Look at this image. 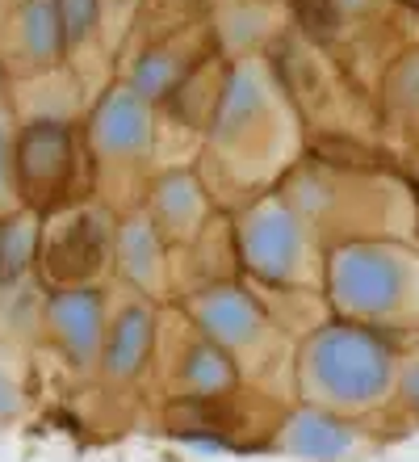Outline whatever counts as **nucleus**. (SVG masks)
I'll return each mask as SVG.
<instances>
[{
  "label": "nucleus",
  "instance_id": "obj_1",
  "mask_svg": "<svg viewBox=\"0 0 419 462\" xmlns=\"http://www.w3.org/2000/svg\"><path fill=\"white\" fill-rule=\"evenodd\" d=\"M395 383V345L378 324L332 319L302 345V387L323 408H369Z\"/></svg>",
  "mask_w": 419,
  "mask_h": 462
},
{
  "label": "nucleus",
  "instance_id": "obj_2",
  "mask_svg": "<svg viewBox=\"0 0 419 462\" xmlns=\"http://www.w3.org/2000/svg\"><path fill=\"white\" fill-rule=\"evenodd\" d=\"M411 261L386 244H344L327 261V286L344 319L378 324L403 311L411 294Z\"/></svg>",
  "mask_w": 419,
  "mask_h": 462
},
{
  "label": "nucleus",
  "instance_id": "obj_3",
  "mask_svg": "<svg viewBox=\"0 0 419 462\" xmlns=\"http://www.w3.org/2000/svg\"><path fill=\"white\" fill-rule=\"evenodd\" d=\"M17 198L30 210L59 207L72 189L76 172V131L63 118H30L13 143Z\"/></svg>",
  "mask_w": 419,
  "mask_h": 462
},
{
  "label": "nucleus",
  "instance_id": "obj_4",
  "mask_svg": "<svg viewBox=\"0 0 419 462\" xmlns=\"http://www.w3.org/2000/svg\"><path fill=\"white\" fill-rule=\"evenodd\" d=\"M243 265L264 282H294L306 261V227L286 202H264L240 223Z\"/></svg>",
  "mask_w": 419,
  "mask_h": 462
},
{
  "label": "nucleus",
  "instance_id": "obj_5",
  "mask_svg": "<svg viewBox=\"0 0 419 462\" xmlns=\"http://www.w3.org/2000/svg\"><path fill=\"white\" fill-rule=\"evenodd\" d=\"M109 248H114V231H109L105 215L76 210L42 240V265H47L50 282H59V286H84L105 265Z\"/></svg>",
  "mask_w": 419,
  "mask_h": 462
},
{
  "label": "nucleus",
  "instance_id": "obj_6",
  "mask_svg": "<svg viewBox=\"0 0 419 462\" xmlns=\"http://www.w3.org/2000/svg\"><path fill=\"white\" fill-rule=\"evenodd\" d=\"M50 337L59 341L72 365H93L105 349V291L84 282V286H55L47 299Z\"/></svg>",
  "mask_w": 419,
  "mask_h": 462
},
{
  "label": "nucleus",
  "instance_id": "obj_7",
  "mask_svg": "<svg viewBox=\"0 0 419 462\" xmlns=\"http://www.w3.org/2000/svg\"><path fill=\"white\" fill-rule=\"evenodd\" d=\"M88 139L109 160H139L151 147V101H143L131 85L109 88L88 118Z\"/></svg>",
  "mask_w": 419,
  "mask_h": 462
},
{
  "label": "nucleus",
  "instance_id": "obj_8",
  "mask_svg": "<svg viewBox=\"0 0 419 462\" xmlns=\"http://www.w3.org/2000/svg\"><path fill=\"white\" fill-rule=\"evenodd\" d=\"M352 446H357V429L323 403L294 408L277 433V450H286L298 462H340Z\"/></svg>",
  "mask_w": 419,
  "mask_h": 462
},
{
  "label": "nucleus",
  "instance_id": "obj_9",
  "mask_svg": "<svg viewBox=\"0 0 419 462\" xmlns=\"http://www.w3.org/2000/svg\"><path fill=\"white\" fill-rule=\"evenodd\" d=\"M193 316L202 324L205 341L223 345V349H248V345L260 341L264 332V311L260 303L251 299L243 286H210V291L197 294V303H193Z\"/></svg>",
  "mask_w": 419,
  "mask_h": 462
},
{
  "label": "nucleus",
  "instance_id": "obj_10",
  "mask_svg": "<svg viewBox=\"0 0 419 462\" xmlns=\"http://www.w3.org/2000/svg\"><path fill=\"white\" fill-rule=\"evenodd\" d=\"M156 349V311L147 303L122 307L118 319L105 332V349H101V370L114 383H131L143 374V365L151 362Z\"/></svg>",
  "mask_w": 419,
  "mask_h": 462
},
{
  "label": "nucleus",
  "instance_id": "obj_11",
  "mask_svg": "<svg viewBox=\"0 0 419 462\" xmlns=\"http://www.w3.org/2000/svg\"><path fill=\"white\" fill-rule=\"evenodd\" d=\"M13 22H17V51L30 68H50L63 60L68 34H63L59 0H22Z\"/></svg>",
  "mask_w": 419,
  "mask_h": 462
},
{
  "label": "nucleus",
  "instance_id": "obj_12",
  "mask_svg": "<svg viewBox=\"0 0 419 462\" xmlns=\"http://www.w3.org/2000/svg\"><path fill=\"white\" fill-rule=\"evenodd\" d=\"M42 253V227L30 210L0 215V291H13Z\"/></svg>",
  "mask_w": 419,
  "mask_h": 462
},
{
  "label": "nucleus",
  "instance_id": "obj_13",
  "mask_svg": "<svg viewBox=\"0 0 419 462\" xmlns=\"http://www.w3.org/2000/svg\"><path fill=\"white\" fill-rule=\"evenodd\" d=\"M180 383L189 387V395H205V400H223L227 391L240 387V365L231 357V349L214 341H197L185 362H180Z\"/></svg>",
  "mask_w": 419,
  "mask_h": 462
},
{
  "label": "nucleus",
  "instance_id": "obj_14",
  "mask_svg": "<svg viewBox=\"0 0 419 462\" xmlns=\"http://www.w3.org/2000/svg\"><path fill=\"white\" fill-rule=\"evenodd\" d=\"M114 256H118V269L126 273V282H134V286H156L159 265H164V248H159L156 223L151 219L122 223L118 240H114Z\"/></svg>",
  "mask_w": 419,
  "mask_h": 462
},
{
  "label": "nucleus",
  "instance_id": "obj_15",
  "mask_svg": "<svg viewBox=\"0 0 419 462\" xmlns=\"http://www.w3.org/2000/svg\"><path fill=\"white\" fill-rule=\"evenodd\" d=\"M264 114V85L256 72H235L218 97V110H214V139H231L235 131L251 126V122Z\"/></svg>",
  "mask_w": 419,
  "mask_h": 462
},
{
  "label": "nucleus",
  "instance_id": "obj_16",
  "mask_svg": "<svg viewBox=\"0 0 419 462\" xmlns=\"http://www.w3.org/2000/svg\"><path fill=\"white\" fill-rule=\"evenodd\" d=\"M189 80V63L172 51H143L131 68V88L143 101H159Z\"/></svg>",
  "mask_w": 419,
  "mask_h": 462
},
{
  "label": "nucleus",
  "instance_id": "obj_17",
  "mask_svg": "<svg viewBox=\"0 0 419 462\" xmlns=\"http://www.w3.org/2000/svg\"><path fill=\"white\" fill-rule=\"evenodd\" d=\"M202 185L193 181L189 172H168L164 181L156 185V215L168 227H193L202 215Z\"/></svg>",
  "mask_w": 419,
  "mask_h": 462
},
{
  "label": "nucleus",
  "instance_id": "obj_18",
  "mask_svg": "<svg viewBox=\"0 0 419 462\" xmlns=\"http://www.w3.org/2000/svg\"><path fill=\"white\" fill-rule=\"evenodd\" d=\"M59 13H63L68 47H80L84 38L96 30V22H101V0H59Z\"/></svg>",
  "mask_w": 419,
  "mask_h": 462
},
{
  "label": "nucleus",
  "instance_id": "obj_19",
  "mask_svg": "<svg viewBox=\"0 0 419 462\" xmlns=\"http://www.w3.org/2000/svg\"><path fill=\"white\" fill-rule=\"evenodd\" d=\"M13 143L17 134L9 131V114L0 110V215H9L17 202V169H13Z\"/></svg>",
  "mask_w": 419,
  "mask_h": 462
},
{
  "label": "nucleus",
  "instance_id": "obj_20",
  "mask_svg": "<svg viewBox=\"0 0 419 462\" xmlns=\"http://www.w3.org/2000/svg\"><path fill=\"white\" fill-rule=\"evenodd\" d=\"M172 438L180 441V446H193V450L202 454H227L231 441L223 438V433H214V429H172Z\"/></svg>",
  "mask_w": 419,
  "mask_h": 462
},
{
  "label": "nucleus",
  "instance_id": "obj_21",
  "mask_svg": "<svg viewBox=\"0 0 419 462\" xmlns=\"http://www.w3.org/2000/svg\"><path fill=\"white\" fill-rule=\"evenodd\" d=\"M17 412H22V395L13 387V378L0 370V420H13Z\"/></svg>",
  "mask_w": 419,
  "mask_h": 462
},
{
  "label": "nucleus",
  "instance_id": "obj_22",
  "mask_svg": "<svg viewBox=\"0 0 419 462\" xmlns=\"http://www.w3.org/2000/svg\"><path fill=\"white\" fill-rule=\"evenodd\" d=\"M403 400H407L411 408L419 412V362H411L407 374H403Z\"/></svg>",
  "mask_w": 419,
  "mask_h": 462
},
{
  "label": "nucleus",
  "instance_id": "obj_23",
  "mask_svg": "<svg viewBox=\"0 0 419 462\" xmlns=\"http://www.w3.org/2000/svg\"><path fill=\"white\" fill-rule=\"evenodd\" d=\"M0 85H5V63H0Z\"/></svg>",
  "mask_w": 419,
  "mask_h": 462
},
{
  "label": "nucleus",
  "instance_id": "obj_24",
  "mask_svg": "<svg viewBox=\"0 0 419 462\" xmlns=\"http://www.w3.org/2000/svg\"><path fill=\"white\" fill-rule=\"evenodd\" d=\"M407 5H419V0H407Z\"/></svg>",
  "mask_w": 419,
  "mask_h": 462
}]
</instances>
